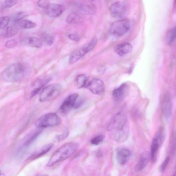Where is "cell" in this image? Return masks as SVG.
<instances>
[{"label":"cell","instance_id":"obj_1","mask_svg":"<svg viewBox=\"0 0 176 176\" xmlns=\"http://www.w3.org/2000/svg\"><path fill=\"white\" fill-rule=\"evenodd\" d=\"M107 130L113 140L122 143L126 141L129 132V124L126 116L118 113L113 117L107 125Z\"/></svg>","mask_w":176,"mask_h":176},{"label":"cell","instance_id":"obj_2","mask_svg":"<svg viewBox=\"0 0 176 176\" xmlns=\"http://www.w3.org/2000/svg\"><path fill=\"white\" fill-rule=\"evenodd\" d=\"M79 147L78 143L71 142L60 147L53 153L48 163V167H51L56 163L66 160L75 152Z\"/></svg>","mask_w":176,"mask_h":176},{"label":"cell","instance_id":"obj_3","mask_svg":"<svg viewBox=\"0 0 176 176\" xmlns=\"http://www.w3.org/2000/svg\"><path fill=\"white\" fill-rule=\"evenodd\" d=\"M26 67L21 63H13L9 65L2 72V78L5 81L15 82L22 79L25 76Z\"/></svg>","mask_w":176,"mask_h":176},{"label":"cell","instance_id":"obj_4","mask_svg":"<svg viewBox=\"0 0 176 176\" xmlns=\"http://www.w3.org/2000/svg\"><path fill=\"white\" fill-rule=\"evenodd\" d=\"M97 38L94 37L87 44L74 50L70 56L69 64L71 65L76 63L83 57L87 53L93 50L97 44Z\"/></svg>","mask_w":176,"mask_h":176},{"label":"cell","instance_id":"obj_5","mask_svg":"<svg viewBox=\"0 0 176 176\" xmlns=\"http://www.w3.org/2000/svg\"><path fill=\"white\" fill-rule=\"evenodd\" d=\"M131 28V23L128 19H124L115 21L111 25L110 32L116 37H121L128 32Z\"/></svg>","mask_w":176,"mask_h":176},{"label":"cell","instance_id":"obj_6","mask_svg":"<svg viewBox=\"0 0 176 176\" xmlns=\"http://www.w3.org/2000/svg\"><path fill=\"white\" fill-rule=\"evenodd\" d=\"M110 12L113 17L120 19H124L129 13V6L124 1H118L110 6Z\"/></svg>","mask_w":176,"mask_h":176},{"label":"cell","instance_id":"obj_7","mask_svg":"<svg viewBox=\"0 0 176 176\" xmlns=\"http://www.w3.org/2000/svg\"><path fill=\"white\" fill-rule=\"evenodd\" d=\"M61 118L54 113H49L42 116L35 122V126L40 129L54 126L60 124Z\"/></svg>","mask_w":176,"mask_h":176},{"label":"cell","instance_id":"obj_8","mask_svg":"<svg viewBox=\"0 0 176 176\" xmlns=\"http://www.w3.org/2000/svg\"><path fill=\"white\" fill-rule=\"evenodd\" d=\"M61 90L62 86L59 84L49 85L43 89L41 93L39 100L42 102L53 100L59 95Z\"/></svg>","mask_w":176,"mask_h":176},{"label":"cell","instance_id":"obj_9","mask_svg":"<svg viewBox=\"0 0 176 176\" xmlns=\"http://www.w3.org/2000/svg\"><path fill=\"white\" fill-rule=\"evenodd\" d=\"M78 93H75L69 95L60 106L59 112L62 115H66L74 108L76 101L78 98Z\"/></svg>","mask_w":176,"mask_h":176},{"label":"cell","instance_id":"obj_10","mask_svg":"<svg viewBox=\"0 0 176 176\" xmlns=\"http://www.w3.org/2000/svg\"><path fill=\"white\" fill-rule=\"evenodd\" d=\"M85 87L95 95H102L105 92L104 83L100 79L94 78L91 79Z\"/></svg>","mask_w":176,"mask_h":176},{"label":"cell","instance_id":"obj_11","mask_svg":"<svg viewBox=\"0 0 176 176\" xmlns=\"http://www.w3.org/2000/svg\"><path fill=\"white\" fill-rule=\"evenodd\" d=\"M45 13L51 17H56L62 14L65 9L64 5L56 4H50L45 9Z\"/></svg>","mask_w":176,"mask_h":176},{"label":"cell","instance_id":"obj_12","mask_svg":"<svg viewBox=\"0 0 176 176\" xmlns=\"http://www.w3.org/2000/svg\"><path fill=\"white\" fill-rule=\"evenodd\" d=\"M132 50V45L129 43H124L116 46L114 51L120 56H124L129 54Z\"/></svg>","mask_w":176,"mask_h":176},{"label":"cell","instance_id":"obj_13","mask_svg":"<svg viewBox=\"0 0 176 176\" xmlns=\"http://www.w3.org/2000/svg\"><path fill=\"white\" fill-rule=\"evenodd\" d=\"M128 86L126 83L120 85L113 91V96L116 100H121L126 96L128 91Z\"/></svg>","mask_w":176,"mask_h":176},{"label":"cell","instance_id":"obj_14","mask_svg":"<svg viewBox=\"0 0 176 176\" xmlns=\"http://www.w3.org/2000/svg\"><path fill=\"white\" fill-rule=\"evenodd\" d=\"M131 155V152L128 149H120L117 153V160L120 164L124 165L126 162L127 160Z\"/></svg>","mask_w":176,"mask_h":176},{"label":"cell","instance_id":"obj_15","mask_svg":"<svg viewBox=\"0 0 176 176\" xmlns=\"http://www.w3.org/2000/svg\"><path fill=\"white\" fill-rule=\"evenodd\" d=\"M23 44L37 48H42L43 45L42 41L36 37H30L26 38L22 42Z\"/></svg>","mask_w":176,"mask_h":176},{"label":"cell","instance_id":"obj_16","mask_svg":"<svg viewBox=\"0 0 176 176\" xmlns=\"http://www.w3.org/2000/svg\"><path fill=\"white\" fill-rule=\"evenodd\" d=\"M172 111V103L170 98L166 96L164 99L162 105V112L164 117L166 119L169 118Z\"/></svg>","mask_w":176,"mask_h":176},{"label":"cell","instance_id":"obj_17","mask_svg":"<svg viewBox=\"0 0 176 176\" xmlns=\"http://www.w3.org/2000/svg\"><path fill=\"white\" fill-rule=\"evenodd\" d=\"M149 158V154L148 153L145 152L142 154L136 166V170L138 171L143 170L147 165Z\"/></svg>","mask_w":176,"mask_h":176},{"label":"cell","instance_id":"obj_18","mask_svg":"<svg viewBox=\"0 0 176 176\" xmlns=\"http://www.w3.org/2000/svg\"><path fill=\"white\" fill-rule=\"evenodd\" d=\"M160 146V144L157 139L156 138H154L152 144L151 149V159L153 162H155L156 161V154Z\"/></svg>","mask_w":176,"mask_h":176},{"label":"cell","instance_id":"obj_19","mask_svg":"<svg viewBox=\"0 0 176 176\" xmlns=\"http://www.w3.org/2000/svg\"><path fill=\"white\" fill-rule=\"evenodd\" d=\"M19 26L25 29L33 28L37 26V24L30 20L23 19L17 22Z\"/></svg>","mask_w":176,"mask_h":176},{"label":"cell","instance_id":"obj_20","mask_svg":"<svg viewBox=\"0 0 176 176\" xmlns=\"http://www.w3.org/2000/svg\"><path fill=\"white\" fill-rule=\"evenodd\" d=\"M53 146H54L53 144H49L43 146L39 151L38 152V153L33 156L32 157L33 159H35L45 155V154L47 153L52 148Z\"/></svg>","mask_w":176,"mask_h":176},{"label":"cell","instance_id":"obj_21","mask_svg":"<svg viewBox=\"0 0 176 176\" xmlns=\"http://www.w3.org/2000/svg\"><path fill=\"white\" fill-rule=\"evenodd\" d=\"M79 10L82 13L86 14H92L95 13V11L93 6L89 5H80Z\"/></svg>","mask_w":176,"mask_h":176},{"label":"cell","instance_id":"obj_22","mask_svg":"<svg viewBox=\"0 0 176 176\" xmlns=\"http://www.w3.org/2000/svg\"><path fill=\"white\" fill-rule=\"evenodd\" d=\"M87 78L85 75H79L76 79V83L77 88H81L86 85Z\"/></svg>","mask_w":176,"mask_h":176},{"label":"cell","instance_id":"obj_23","mask_svg":"<svg viewBox=\"0 0 176 176\" xmlns=\"http://www.w3.org/2000/svg\"><path fill=\"white\" fill-rule=\"evenodd\" d=\"M18 29L14 26H9L7 27L5 31L4 37L6 38H10L13 37L17 33Z\"/></svg>","mask_w":176,"mask_h":176},{"label":"cell","instance_id":"obj_24","mask_svg":"<svg viewBox=\"0 0 176 176\" xmlns=\"http://www.w3.org/2000/svg\"><path fill=\"white\" fill-rule=\"evenodd\" d=\"M176 38L175 28H173L168 31L167 35V42L168 45L173 44Z\"/></svg>","mask_w":176,"mask_h":176},{"label":"cell","instance_id":"obj_25","mask_svg":"<svg viewBox=\"0 0 176 176\" xmlns=\"http://www.w3.org/2000/svg\"><path fill=\"white\" fill-rule=\"evenodd\" d=\"M28 15L27 12L25 11H20L14 14L12 17V20L14 22L17 23L18 21L23 20Z\"/></svg>","mask_w":176,"mask_h":176},{"label":"cell","instance_id":"obj_26","mask_svg":"<svg viewBox=\"0 0 176 176\" xmlns=\"http://www.w3.org/2000/svg\"><path fill=\"white\" fill-rule=\"evenodd\" d=\"M79 17L78 14L76 13H72L67 17L66 21L69 24L78 23L79 20Z\"/></svg>","mask_w":176,"mask_h":176},{"label":"cell","instance_id":"obj_27","mask_svg":"<svg viewBox=\"0 0 176 176\" xmlns=\"http://www.w3.org/2000/svg\"><path fill=\"white\" fill-rule=\"evenodd\" d=\"M42 131V129H40L37 131L35 133H33L32 135L31 136L28 140L26 141L25 144V146H28L32 143L37 138V137L39 135Z\"/></svg>","mask_w":176,"mask_h":176},{"label":"cell","instance_id":"obj_28","mask_svg":"<svg viewBox=\"0 0 176 176\" xmlns=\"http://www.w3.org/2000/svg\"><path fill=\"white\" fill-rule=\"evenodd\" d=\"M18 2V1L14 0H7L2 2V7L3 9H7L11 8L15 5Z\"/></svg>","mask_w":176,"mask_h":176},{"label":"cell","instance_id":"obj_29","mask_svg":"<svg viewBox=\"0 0 176 176\" xmlns=\"http://www.w3.org/2000/svg\"><path fill=\"white\" fill-rule=\"evenodd\" d=\"M10 19L9 17L5 16L0 18V30L2 29L8 25Z\"/></svg>","mask_w":176,"mask_h":176},{"label":"cell","instance_id":"obj_30","mask_svg":"<svg viewBox=\"0 0 176 176\" xmlns=\"http://www.w3.org/2000/svg\"><path fill=\"white\" fill-rule=\"evenodd\" d=\"M43 38L45 42L48 45H51L54 42V38L52 36L47 33H44L43 35Z\"/></svg>","mask_w":176,"mask_h":176},{"label":"cell","instance_id":"obj_31","mask_svg":"<svg viewBox=\"0 0 176 176\" xmlns=\"http://www.w3.org/2000/svg\"><path fill=\"white\" fill-rule=\"evenodd\" d=\"M69 133L68 128H66L64 129L62 133L57 137V140L59 141H61L66 139L68 137Z\"/></svg>","mask_w":176,"mask_h":176},{"label":"cell","instance_id":"obj_32","mask_svg":"<svg viewBox=\"0 0 176 176\" xmlns=\"http://www.w3.org/2000/svg\"><path fill=\"white\" fill-rule=\"evenodd\" d=\"M104 139V137L103 135H100L96 137L91 141V144L94 145H98L103 141Z\"/></svg>","mask_w":176,"mask_h":176},{"label":"cell","instance_id":"obj_33","mask_svg":"<svg viewBox=\"0 0 176 176\" xmlns=\"http://www.w3.org/2000/svg\"><path fill=\"white\" fill-rule=\"evenodd\" d=\"M17 45V42L16 40L12 39L7 42L6 44V46L9 49L13 48L16 46Z\"/></svg>","mask_w":176,"mask_h":176},{"label":"cell","instance_id":"obj_34","mask_svg":"<svg viewBox=\"0 0 176 176\" xmlns=\"http://www.w3.org/2000/svg\"><path fill=\"white\" fill-rule=\"evenodd\" d=\"M50 2L48 1H39L38 2L37 4L39 7L41 8H46L50 4Z\"/></svg>","mask_w":176,"mask_h":176},{"label":"cell","instance_id":"obj_35","mask_svg":"<svg viewBox=\"0 0 176 176\" xmlns=\"http://www.w3.org/2000/svg\"><path fill=\"white\" fill-rule=\"evenodd\" d=\"M68 37L70 39L76 41H79L80 39V36L78 33H72L68 36Z\"/></svg>","mask_w":176,"mask_h":176},{"label":"cell","instance_id":"obj_36","mask_svg":"<svg viewBox=\"0 0 176 176\" xmlns=\"http://www.w3.org/2000/svg\"><path fill=\"white\" fill-rule=\"evenodd\" d=\"M169 156H168V157L166 158L164 161L162 165H161V170L162 171H164L165 170L166 168H167V166L168 165V163H169Z\"/></svg>","mask_w":176,"mask_h":176},{"label":"cell","instance_id":"obj_37","mask_svg":"<svg viewBox=\"0 0 176 176\" xmlns=\"http://www.w3.org/2000/svg\"><path fill=\"white\" fill-rule=\"evenodd\" d=\"M78 98L77 99L76 101V102L75 104L74 107V108L76 109H78V108L80 107L82 105L84 102V100L83 99H82L81 98H79L78 100Z\"/></svg>","mask_w":176,"mask_h":176},{"label":"cell","instance_id":"obj_38","mask_svg":"<svg viewBox=\"0 0 176 176\" xmlns=\"http://www.w3.org/2000/svg\"><path fill=\"white\" fill-rule=\"evenodd\" d=\"M43 88V87L38 86L37 88L34 89V90L31 93L30 98H32L34 96H35L39 92L41 89Z\"/></svg>","mask_w":176,"mask_h":176},{"label":"cell","instance_id":"obj_39","mask_svg":"<svg viewBox=\"0 0 176 176\" xmlns=\"http://www.w3.org/2000/svg\"><path fill=\"white\" fill-rule=\"evenodd\" d=\"M97 155L98 157H101V156H102V153L100 151L98 153Z\"/></svg>","mask_w":176,"mask_h":176},{"label":"cell","instance_id":"obj_40","mask_svg":"<svg viewBox=\"0 0 176 176\" xmlns=\"http://www.w3.org/2000/svg\"><path fill=\"white\" fill-rule=\"evenodd\" d=\"M0 176H5V175L3 174L0 173Z\"/></svg>","mask_w":176,"mask_h":176},{"label":"cell","instance_id":"obj_41","mask_svg":"<svg viewBox=\"0 0 176 176\" xmlns=\"http://www.w3.org/2000/svg\"><path fill=\"white\" fill-rule=\"evenodd\" d=\"M173 176H175V175H173Z\"/></svg>","mask_w":176,"mask_h":176},{"label":"cell","instance_id":"obj_42","mask_svg":"<svg viewBox=\"0 0 176 176\" xmlns=\"http://www.w3.org/2000/svg\"></svg>","mask_w":176,"mask_h":176}]
</instances>
